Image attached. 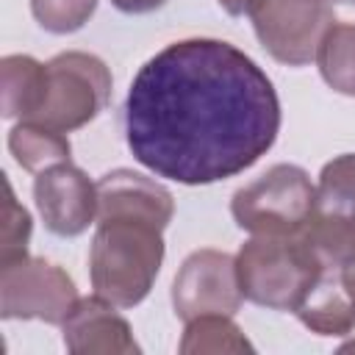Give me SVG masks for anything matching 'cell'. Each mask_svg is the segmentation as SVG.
I'll list each match as a JSON object with an SVG mask.
<instances>
[{
    "label": "cell",
    "mask_w": 355,
    "mask_h": 355,
    "mask_svg": "<svg viewBox=\"0 0 355 355\" xmlns=\"http://www.w3.org/2000/svg\"><path fill=\"white\" fill-rule=\"evenodd\" d=\"M172 194L139 172L114 169L97 180V222L139 219L164 230L172 219Z\"/></svg>",
    "instance_id": "10"
},
{
    "label": "cell",
    "mask_w": 355,
    "mask_h": 355,
    "mask_svg": "<svg viewBox=\"0 0 355 355\" xmlns=\"http://www.w3.org/2000/svg\"><path fill=\"white\" fill-rule=\"evenodd\" d=\"M236 275L247 300L275 311H297L322 266L300 236H255L239 250Z\"/></svg>",
    "instance_id": "3"
},
{
    "label": "cell",
    "mask_w": 355,
    "mask_h": 355,
    "mask_svg": "<svg viewBox=\"0 0 355 355\" xmlns=\"http://www.w3.org/2000/svg\"><path fill=\"white\" fill-rule=\"evenodd\" d=\"M319 208L355 216V153L333 158L319 175Z\"/></svg>",
    "instance_id": "18"
},
{
    "label": "cell",
    "mask_w": 355,
    "mask_h": 355,
    "mask_svg": "<svg viewBox=\"0 0 355 355\" xmlns=\"http://www.w3.org/2000/svg\"><path fill=\"white\" fill-rule=\"evenodd\" d=\"M164 261L161 227L139 219L97 222L89 252L94 294L116 308H133L147 294Z\"/></svg>",
    "instance_id": "2"
},
{
    "label": "cell",
    "mask_w": 355,
    "mask_h": 355,
    "mask_svg": "<svg viewBox=\"0 0 355 355\" xmlns=\"http://www.w3.org/2000/svg\"><path fill=\"white\" fill-rule=\"evenodd\" d=\"M341 352H355V338H352V341H347V344L341 347Z\"/></svg>",
    "instance_id": "23"
},
{
    "label": "cell",
    "mask_w": 355,
    "mask_h": 355,
    "mask_svg": "<svg viewBox=\"0 0 355 355\" xmlns=\"http://www.w3.org/2000/svg\"><path fill=\"white\" fill-rule=\"evenodd\" d=\"M3 72V116L33 119L47 97V64L31 55H6Z\"/></svg>",
    "instance_id": "14"
},
{
    "label": "cell",
    "mask_w": 355,
    "mask_h": 355,
    "mask_svg": "<svg viewBox=\"0 0 355 355\" xmlns=\"http://www.w3.org/2000/svg\"><path fill=\"white\" fill-rule=\"evenodd\" d=\"M319 3H341V6H355V0H319Z\"/></svg>",
    "instance_id": "24"
},
{
    "label": "cell",
    "mask_w": 355,
    "mask_h": 355,
    "mask_svg": "<svg viewBox=\"0 0 355 355\" xmlns=\"http://www.w3.org/2000/svg\"><path fill=\"white\" fill-rule=\"evenodd\" d=\"M280 100L266 72L222 39L158 50L125 97V139L158 178L208 186L250 169L275 144Z\"/></svg>",
    "instance_id": "1"
},
{
    "label": "cell",
    "mask_w": 355,
    "mask_h": 355,
    "mask_svg": "<svg viewBox=\"0 0 355 355\" xmlns=\"http://www.w3.org/2000/svg\"><path fill=\"white\" fill-rule=\"evenodd\" d=\"M297 236L305 241L322 269L355 266V216L319 208Z\"/></svg>",
    "instance_id": "13"
},
{
    "label": "cell",
    "mask_w": 355,
    "mask_h": 355,
    "mask_svg": "<svg viewBox=\"0 0 355 355\" xmlns=\"http://www.w3.org/2000/svg\"><path fill=\"white\" fill-rule=\"evenodd\" d=\"M111 3L125 14H147V11L161 8L166 0H111Z\"/></svg>",
    "instance_id": "21"
},
{
    "label": "cell",
    "mask_w": 355,
    "mask_h": 355,
    "mask_svg": "<svg viewBox=\"0 0 355 355\" xmlns=\"http://www.w3.org/2000/svg\"><path fill=\"white\" fill-rule=\"evenodd\" d=\"M6 186V211H3V247H0V266H8L14 261L28 258V239H31V216L28 211L17 202L11 183L3 180Z\"/></svg>",
    "instance_id": "20"
},
{
    "label": "cell",
    "mask_w": 355,
    "mask_h": 355,
    "mask_svg": "<svg viewBox=\"0 0 355 355\" xmlns=\"http://www.w3.org/2000/svg\"><path fill=\"white\" fill-rule=\"evenodd\" d=\"M333 22L330 3L319 0H263L252 14L261 44L288 67L313 61L319 42Z\"/></svg>",
    "instance_id": "7"
},
{
    "label": "cell",
    "mask_w": 355,
    "mask_h": 355,
    "mask_svg": "<svg viewBox=\"0 0 355 355\" xmlns=\"http://www.w3.org/2000/svg\"><path fill=\"white\" fill-rule=\"evenodd\" d=\"M261 3L263 0H219V6L227 11V14H233V17H239V14H255L258 8H261Z\"/></svg>",
    "instance_id": "22"
},
{
    "label": "cell",
    "mask_w": 355,
    "mask_h": 355,
    "mask_svg": "<svg viewBox=\"0 0 355 355\" xmlns=\"http://www.w3.org/2000/svg\"><path fill=\"white\" fill-rule=\"evenodd\" d=\"M36 208L55 236H78L97 216V183H92L78 166L55 164L33 180Z\"/></svg>",
    "instance_id": "9"
},
{
    "label": "cell",
    "mask_w": 355,
    "mask_h": 355,
    "mask_svg": "<svg viewBox=\"0 0 355 355\" xmlns=\"http://www.w3.org/2000/svg\"><path fill=\"white\" fill-rule=\"evenodd\" d=\"M241 352L252 349L250 341L241 336V330L227 319V313H205L189 322L180 352Z\"/></svg>",
    "instance_id": "17"
},
{
    "label": "cell",
    "mask_w": 355,
    "mask_h": 355,
    "mask_svg": "<svg viewBox=\"0 0 355 355\" xmlns=\"http://www.w3.org/2000/svg\"><path fill=\"white\" fill-rule=\"evenodd\" d=\"M241 288L236 275V258L219 250L191 252L172 286L175 313L186 322L205 313H236L241 305Z\"/></svg>",
    "instance_id": "8"
},
{
    "label": "cell",
    "mask_w": 355,
    "mask_h": 355,
    "mask_svg": "<svg viewBox=\"0 0 355 355\" xmlns=\"http://www.w3.org/2000/svg\"><path fill=\"white\" fill-rule=\"evenodd\" d=\"M103 297L78 300L64 322V344L69 352H139L128 322Z\"/></svg>",
    "instance_id": "12"
},
{
    "label": "cell",
    "mask_w": 355,
    "mask_h": 355,
    "mask_svg": "<svg viewBox=\"0 0 355 355\" xmlns=\"http://www.w3.org/2000/svg\"><path fill=\"white\" fill-rule=\"evenodd\" d=\"M233 219L255 236H297L319 211V194L308 172L277 164L233 194Z\"/></svg>",
    "instance_id": "4"
},
{
    "label": "cell",
    "mask_w": 355,
    "mask_h": 355,
    "mask_svg": "<svg viewBox=\"0 0 355 355\" xmlns=\"http://www.w3.org/2000/svg\"><path fill=\"white\" fill-rule=\"evenodd\" d=\"M294 313L316 336H347L355 330V266L322 269Z\"/></svg>",
    "instance_id": "11"
},
{
    "label": "cell",
    "mask_w": 355,
    "mask_h": 355,
    "mask_svg": "<svg viewBox=\"0 0 355 355\" xmlns=\"http://www.w3.org/2000/svg\"><path fill=\"white\" fill-rule=\"evenodd\" d=\"M0 294L6 319H44L50 324H64L78 302L67 272L39 258L0 266Z\"/></svg>",
    "instance_id": "6"
},
{
    "label": "cell",
    "mask_w": 355,
    "mask_h": 355,
    "mask_svg": "<svg viewBox=\"0 0 355 355\" xmlns=\"http://www.w3.org/2000/svg\"><path fill=\"white\" fill-rule=\"evenodd\" d=\"M8 150L14 153L17 164L25 166L28 172H44L55 164L69 161V141L64 133L39 125L33 119H22L11 133H8Z\"/></svg>",
    "instance_id": "15"
},
{
    "label": "cell",
    "mask_w": 355,
    "mask_h": 355,
    "mask_svg": "<svg viewBox=\"0 0 355 355\" xmlns=\"http://www.w3.org/2000/svg\"><path fill=\"white\" fill-rule=\"evenodd\" d=\"M111 72L89 53H61L47 64V97L33 122L58 133L75 130L108 103Z\"/></svg>",
    "instance_id": "5"
},
{
    "label": "cell",
    "mask_w": 355,
    "mask_h": 355,
    "mask_svg": "<svg viewBox=\"0 0 355 355\" xmlns=\"http://www.w3.org/2000/svg\"><path fill=\"white\" fill-rule=\"evenodd\" d=\"M97 0H31V11L50 33H72L94 14Z\"/></svg>",
    "instance_id": "19"
},
{
    "label": "cell",
    "mask_w": 355,
    "mask_h": 355,
    "mask_svg": "<svg viewBox=\"0 0 355 355\" xmlns=\"http://www.w3.org/2000/svg\"><path fill=\"white\" fill-rule=\"evenodd\" d=\"M316 64L324 83L341 94L355 97V25L333 22L319 42Z\"/></svg>",
    "instance_id": "16"
}]
</instances>
